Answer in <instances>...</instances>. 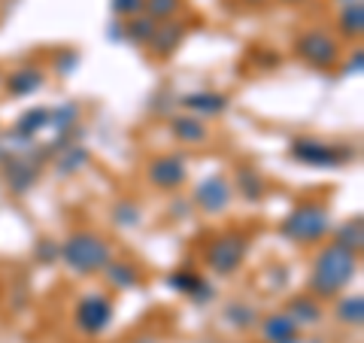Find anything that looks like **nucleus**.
Returning <instances> with one entry per match:
<instances>
[{
	"instance_id": "obj_24",
	"label": "nucleus",
	"mask_w": 364,
	"mask_h": 343,
	"mask_svg": "<svg viewBox=\"0 0 364 343\" xmlns=\"http://www.w3.org/2000/svg\"><path fill=\"white\" fill-rule=\"evenodd\" d=\"M143 6L149 9L152 19H167V16H173L179 9V0H146Z\"/></svg>"
},
{
	"instance_id": "obj_14",
	"label": "nucleus",
	"mask_w": 364,
	"mask_h": 343,
	"mask_svg": "<svg viewBox=\"0 0 364 343\" xmlns=\"http://www.w3.org/2000/svg\"><path fill=\"white\" fill-rule=\"evenodd\" d=\"M170 128H173V134L179 137L182 143H200V140H207V128H203V122L195 119V116H176Z\"/></svg>"
},
{
	"instance_id": "obj_19",
	"label": "nucleus",
	"mask_w": 364,
	"mask_h": 343,
	"mask_svg": "<svg viewBox=\"0 0 364 343\" xmlns=\"http://www.w3.org/2000/svg\"><path fill=\"white\" fill-rule=\"evenodd\" d=\"M107 280L116 285V289H131V285L140 283V277H136V270L131 265H116V261L107 265Z\"/></svg>"
},
{
	"instance_id": "obj_9",
	"label": "nucleus",
	"mask_w": 364,
	"mask_h": 343,
	"mask_svg": "<svg viewBox=\"0 0 364 343\" xmlns=\"http://www.w3.org/2000/svg\"><path fill=\"white\" fill-rule=\"evenodd\" d=\"M186 176H188V164L182 155H164V158H158V162H152V167H149V179L161 189L182 186Z\"/></svg>"
},
{
	"instance_id": "obj_29",
	"label": "nucleus",
	"mask_w": 364,
	"mask_h": 343,
	"mask_svg": "<svg viewBox=\"0 0 364 343\" xmlns=\"http://www.w3.org/2000/svg\"><path fill=\"white\" fill-rule=\"evenodd\" d=\"M361 70V52H355V61H349V67H346V73H358Z\"/></svg>"
},
{
	"instance_id": "obj_10",
	"label": "nucleus",
	"mask_w": 364,
	"mask_h": 343,
	"mask_svg": "<svg viewBox=\"0 0 364 343\" xmlns=\"http://www.w3.org/2000/svg\"><path fill=\"white\" fill-rule=\"evenodd\" d=\"M261 331H264V340L267 343H301L298 322H294L289 313H273V316H267L264 325H261Z\"/></svg>"
},
{
	"instance_id": "obj_26",
	"label": "nucleus",
	"mask_w": 364,
	"mask_h": 343,
	"mask_svg": "<svg viewBox=\"0 0 364 343\" xmlns=\"http://www.w3.org/2000/svg\"><path fill=\"white\" fill-rule=\"evenodd\" d=\"M228 319H231L234 325H240V328H249L255 322V313L249 310V307H240V304H231L228 307Z\"/></svg>"
},
{
	"instance_id": "obj_3",
	"label": "nucleus",
	"mask_w": 364,
	"mask_h": 343,
	"mask_svg": "<svg viewBox=\"0 0 364 343\" xmlns=\"http://www.w3.org/2000/svg\"><path fill=\"white\" fill-rule=\"evenodd\" d=\"M328 228H331V216H328L322 204H301V207H294L286 216L279 231L289 240H294V243H316V240L328 234Z\"/></svg>"
},
{
	"instance_id": "obj_11",
	"label": "nucleus",
	"mask_w": 364,
	"mask_h": 343,
	"mask_svg": "<svg viewBox=\"0 0 364 343\" xmlns=\"http://www.w3.org/2000/svg\"><path fill=\"white\" fill-rule=\"evenodd\" d=\"M170 285H173L176 292L188 295V298H195V301H210L213 298L210 283H203L198 273H188V270H176L173 277H170Z\"/></svg>"
},
{
	"instance_id": "obj_30",
	"label": "nucleus",
	"mask_w": 364,
	"mask_h": 343,
	"mask_svg": "<svg viewBox=\"0 0 364 343\" xmlns=\"http://www.w3.org/2000/svg\"><path fill=\"white\" fill-rule=\"evenodd\" d=\"M286 4H301V0H286Z\"/></svg>"
},
{
	"instance_id": "obj_15",
	"label": "nucleus",
	"mask_w": 364,
	"mask_h": 343,
	"mask_svg": "<svg viewBox=\"0 0 364 343\" xmlns=\"http://www.w3.org/2000/svg\"><path fill=\"white\" fill-rule=\"evenodd\" d=\"M289 316L298 325H316L318 319H322V307H318L316 298H294L289 304Z\"/></svg>"
},
{
	"instance_id": "obj_27",
	"label": "nucleus",
	"mask_w": 364,
	"mask_h": 343,
	"mask_svg": "<svg viewBox=\"0 0 364 343\" xmlns=\"http://www.w3.org/2000/svg\"><path fill=\"white\" fill-rule=\"evenodd\" d=\"M146 0H112V13L116 16H136Z\"/></svg>"
},
{
	"instance_id": "obj_20",
	"label": "nucleus",
	"mask_w": 364,
	"mask_h": 343,
	"mask_svg": "<svg viewBox=\"0 0 364 343\" xmlns=\"http://www.w3.org/2000/svg\"><path fill=\"white\" fill-rule=\"evenodd\" d=\"M334 243L349 249V253H358V249H361V219H352V222H346L343 228H340Z\"/></svg>"
},
{
	"instance_id": "obj_18",
	"label": "nucleus",
	"mask_w": 364,
	"mask_h": 343,
	"mask_svg": "<svg viewBox=\"0 0 364 343\" xmlns=\"http://www.w3.org/2000/svg\"><path fill=\"white\" fill-rule=\"evenodd\" d=\"M49 122H52V112H49V110H31V112H25V116L18 119L16 131H18L21 137H31V134H37L40 128H46Z\"/></svg>"
},
{
	"instance_id": "obj_23",
	"label": "nucleus",
	"mask_w": 364,
	"mask_h": 343,
	"mask_svg": "<svg viewBox=\"0 0 364 343\" xmlns=\"http://www.w3.org/2000/svg\"><path fill=\"white\" fill-rule=\"evenodd\" d=\"M237 182H240V191L246 194L249 201L261 198V179L252 174V170H240V174H237Z\"/></svg>"
},
{
	"instance_id": "obj_5",
	"label": "nucleus",
	"mask_w": 364,
	"mask_h": 343,
	"mask_svg": "<svg viewBox=\"0 0 364 343\" xmlns=\"http://www.w3.org/2000/svg\"><path fill=\"white\" fill-rule=\"evenodd\" d=\"M246 255V240L240 234H225L219 240H213L207 249V265L215 273H231L240 268V261Z\"/></svg>"
},
{
	"instance_id": "obj_6",
	"label": "nucleus",
	"mask_w": 364,
	"mask_h": 343,
	"mask_svg": "<svg viewBox=\"0 0 364 343\" xmlns=\"http://www.w3.org/2000/svg\"><path fill=\"white\" fill-rule=\"evenodd\" d=\"M109 322H112V304L104 298V295H88V298L79 301L76 325L82 328L85 334H100Z\"/></svg>"
},
{
	"instance_id": "obj_2",
	"label": "nucleus",
	"mask_w": 364,
	"mask_h": 343,
	"mask_svg": "<svg viewBox=\"0 0 364 343\" xmlns=\"http://www.w3.org/2000/svg\"><path fill=\"white\" fill-rule=\"evenodd\" d=\"M61 258H64V265L76 273H95V270L109 265L112 253L104 240L95 237V234H73L61 246Z\"/></svg>"
},
{
	"instance_id": "obj_31",
	"label": "nucleus",
	"mask_w": 364,
	"mask_h": 343,
	"mask_svg": "<svg viewBox=\"0 0 364 343\" xmlns=\"http://www.w3.org/2000/svg\"><path fill=\"white\" fill-rule=\"evenodd\" d=\"M0 158H4V149H0Z\"/></svg>"
},
{
	"instance_id": "obj_8",
	"label": "nucleus",
	"mask_w": 364,
	"mask_h": 343,
	"mask_svg": "<svg viewBox=\"0 0 364 343\" xmlns=\"http://www.w3.org/2000/svg\"><path fill=\"white\" fill-rule=\"evenodd\" d=\"M195 201H198V207L200 210H207V213H222L228 204H231V182H228L225 176H210V179H203L198 191H195Z\"/></svg>"
},
{
	"instance_id": "obj_1",
	"label": "nucleus",
	"mask_w": 364,
	"mask_h": 343,
	"mask_svg": "<svg viewBox=\"0 0 364 343\" xmlns=\"http://www.w3.org/2000/svg\"><path fill=\"white\" fill-rule=\"evenodd\" d=\"M358 270V258L355 253L337 246V243H328L322 253H318L313 273H310V292L313 298H334L337 292H343L346 285L352 283Z\"/></svg>"
},
{
	"instance_id": "obj_4",
	"label": "nucleus",
	"mask_w": 364,
	"mask_h": 343,
	"mask_svg": "<svg viewBox=\"0 0 364 343\" xmlns=\"http://www.w3.org/2000/svg\"><path fill=\"white\" fill-rule=\"evenodd\" d=\"M291 155L304 164H313V167H337V164L349 162V152L343 146L322 143V140H294Z\"/></svg>"
},
{
	"instance_id": "obj_22",
	"label": "nucleus",
	"mask_w": 364,
	"mask_h": 343,
	"mask_svg": "<svg viewBox=\"0 0 364 343\" xmlns=\"http://www.w3.org/2000/svg\"><path fill=\"white\" fill-rule=\"evenodd\" d=\"M6 179H9V186H13L16 191H25V189L31 186V182L37 179V170L28 167V164H21V162H13V164H9Z\"/></svg>"
},
{
	"instance_id": "obj_7",
	"label": "nucleus",
	"mask_w": 364,
	"mask_h": 343,
	"mask_svg": "<svg viewBox=\"0 0 364 343\" xmlns=\"http://www.w3.org/2000/svg\"><path fill=\"white\" fill-rule=\"evenodd\" d=\"M298 55L313 67H331L337 61V43L325 31H306L298 40Z\"/></svg>"
},
{
	"instance_id": "obj_21",
	"label": "nucleus",
	"mask_w": 364,
	"mask_h": 343,
	"mask_svg": "<svg viewBox=\"0 0 364 343\" xmlns=\"http://www.w3.org/2000/svg\"><path fill=\"white\" fill-rule=\"evenodd\" d=\"M340 28H343V33H349V37H358V33L364 31V9H361L358 0H355V4H349V6L343 9Z\"/></svg>"
},
{
	"instance_id": "obj_17",
	"label": "nucleus",
	"mask_w": 364,
	"mask_h": 343,
	"mask_svg": "<svg viewBox=\"0 0 364 343\" xmlns=\"http://www.w3.org/2000/svg\"><path fill=\"white\" fill-rule=\"evenodd\" d=\"M337 316H340V322H346V325H361V319H364V298L361 295H349V298L340 301L337 307Z\"/></svg>"
},
{
	"instance_id": "obj_16",
	"label": "nucleus",
	"mask_w": 364,
	"mask_h": 343,
	"mask_svg": "<svg viewBox=\"0 0 364 343\" xmlns=\"http://www.w3.org/2000/svg\"><path fill=\"white\" fill-rule=\"evenodd\" d=\"M43 85V73L40 70H16L9 76V91L13 95H31Z\"/></svg>"
},
{
	"instance_id": "obj_25",
	"label": "nucleus",
	"mask_w": 364,
	"mask_h": 343,
	"mask_svg": "<svg viewBox=\"0 0 364 343\" xmlns=\"http://www.w3.org/2000/svg\"><path fill=\"white\" fill-rule=\"evenodd\" d=\"M128 31H131V40H136V43H149V40H152V33H155V21H152V19H140V21H134Z\"/></svg>"
},
{
	"instance_id": "obj_28",
	"label": "nucleus",
	"mask_w": 364,
	"mask_h": 343,
	"mask_svg": "<svg viewBox=\"0 0 364 343\" xmlns=\"http://www.w3.org/2000/svg\"><path fill=\"white\" fill-rule=\"evenodd\" d=\"M116 216H119V225H136V207L134 204H122V207L116 210Z\"/></svg>"
},
{
	"instance_id": "obj_12",
	"label": "nucleus",
	"mask_w": 364,
	"mask_h": 343,
	"mask_svg": "<svg viewBox=\"0 0 364 343\" xmlns=\"http://www.w3.org/2000/svg\"><path fill=\"white\" fill-rule=\"evenodd\" d=\"M182 104L188 110L200 112V116H219V112L228 107V97L225 95H213V91H200V95H186Z\"/></svg>"
},
{
	"instance_id": "obj_13",
	"label": "nucleus",
	"mask_w": 364,
	"mask_h": 343,
	"mask_svg": "<svg viewBox=\"0 0 364 343\" xmlns=\"http://www.w3.org/2000/svg\"><path fill=\"white\" fill-rule=\"evenodd\" d=\"M155 46V52H161V55H170L176 49V46L182 43V25H176V21H167V25H155V33H152V40Z\"/></svg>"
}]
</instances>
